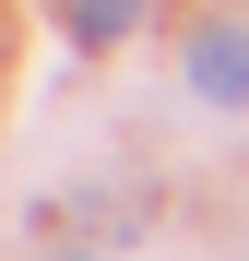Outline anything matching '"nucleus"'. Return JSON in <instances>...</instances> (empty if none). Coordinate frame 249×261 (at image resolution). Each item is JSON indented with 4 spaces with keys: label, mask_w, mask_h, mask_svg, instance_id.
<instances>
[{
    "label": "nucleus",
    "mask_w": 249,
    "mask_h": 261,
    "mask_svg": "<svg viewBox=\"0 0 249 261\" xmlns=\"http://www.w3.org/2000/svg\"><path fill=\"white\" fill-rule=\"evenodd\" d=\"M190 83L214 107H249V24H202L190 36Z\"/></svg>",
    "instance_id": "nucleus-1"
},
{
    "label": "nucleus",
    "mask_w": 249,
    "mask_h": 261,
    "mask_svg": "<svg viewBox=\"0 0 249 261\" xmlns=\"http://www.w3.org/2000/svg\"><path fill=\"white\" fill-rule=\"evenodd\" d=\"M143 24V0H71V48H119Z\"/></svg>",
    "instance_id": "nucleus-2"
}]
</instances>
